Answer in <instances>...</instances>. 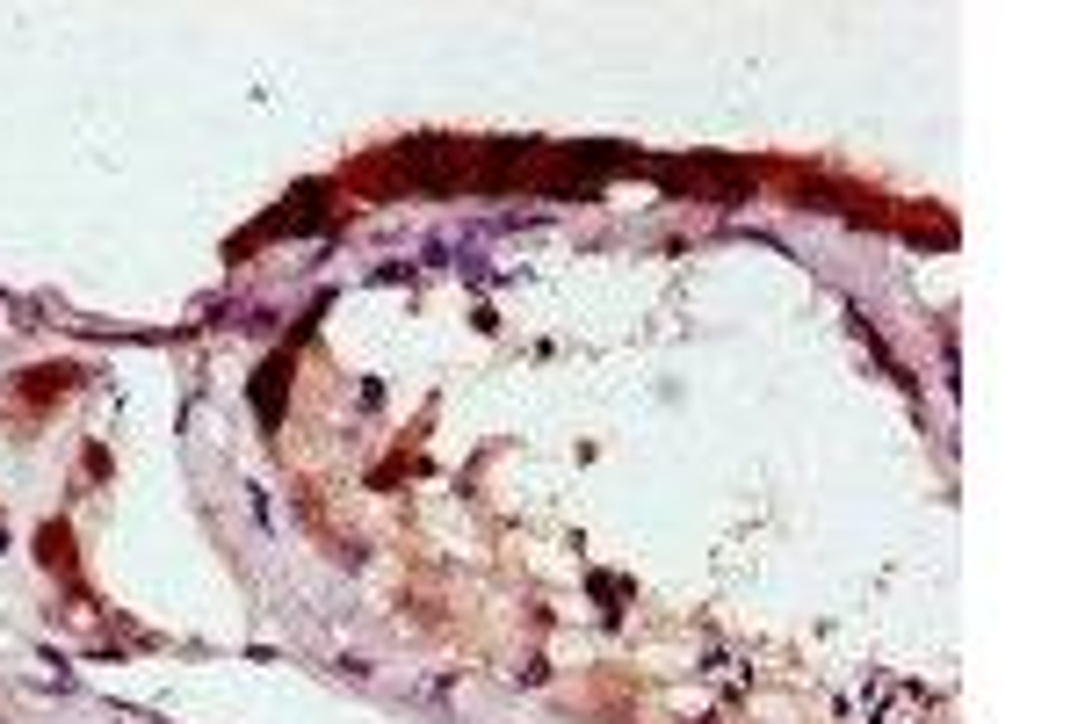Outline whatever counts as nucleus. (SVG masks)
I'll return each instance as SVG.
<instances>
[{
	"mask_svg": "<svg viewBox=\"0 0 1085 724\" xmlns=\"http://www.w3.org/2000/svg\"><path fill=\"white\" fill-rule=\"evenodd\" d=\"M283 377H290V355H275L268 370H261V384H254V413L275 428V413H283Z\"/></svg>",
	"mask_w": 1085,
	"mask_h": 724,
	"instance_id": "1",
	"label": "nucleus"
}]
</instances>
